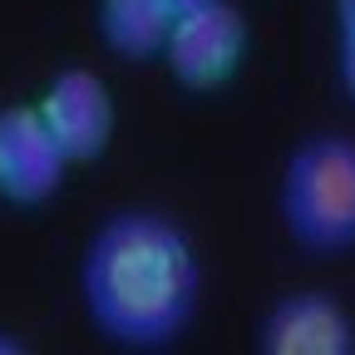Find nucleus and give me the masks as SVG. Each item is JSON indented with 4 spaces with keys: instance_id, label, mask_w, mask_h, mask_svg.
I'll return each instance as SVG.
<instances>
[{
    "instance_id": "1a4fd4ad",
    "label": "nucleus",
    "mask_w": 355,
    "mask_h": 355,
    "mask_svg": "<svg viewBox=\"0 0 355 355\" xmlns=\"http://www.w3.org/2000/svg\"><path fill=\"white\" fill-rule=\"evenodd\" d=\"M331 15L336 25H355V0H331Z\"/></svg>"
},
{
    "instance_id": "423d86ee",
    "label": "nucleus",
    "mask_w": 355,
    "mask_h": 355,
    "mask_svg": "<svg viewBox=\"0 0 355 355\" xmlns=\"http://www.w3.org/2000/svg\"><path fill=\"white\" fill-rule=\"evenodd\" d=\"M261 355H355V316L336 291H286L257 321Z\"/></svg>"
},
{
    "instance_id": "f257e3e1",
    "label": "nucleus",
    "mask_w": 355,
    "mask_h": 355,
    "mask_svg": "<svg viewBox=\"0 0 355 355\" xmlns=\"http://www.w3.org/2000/svg\"><path fill=\"white\" fill-rule=\"evenodd\" d=\"M198 247L158 207H123L84 242V316L119 350H168L198 316Z\"/></svg>"
},
{
    "instance_id": "0eeeda50",
    "label": "nucleus",
    "mask_w": 355,
    "mask_h": 355,
    "mask_svg": "<svg viewBox=\"0 0 355 355\" xmlns=\"http://www.w3.org/2000/svg\"><path fill=\"white\" fill-rule=\"evenodd\" d=\"M173 25H178V15L168 0H94V35L123 64L163 60Z\"/></svg>"
},
{
    "instance_id": "9d476101",
    "label": "nucleus",
    "mask_w": 355,
    "mask_h": 355,
    "mask_svg": "<svg viewBox=\"0 0 355 355\" xmlns=\"http://www.w3.org/2000/svg\"><path fill=\"white\" fill-rule=\"evenodd\" d=\"M168 6H173V15H178V20H183V15H193L198 6H207V0H168Z\"/></svg>"
},
{
    "instance_id": "f03ea898",
    "label": "nucleus",
    "mask_w": 355,
    "mask_h": 355,
    "mask_svg": "<svg viewBox=\"0 0 355 355\" xmlns=\"http://www.w3.org/2000/svg\"><path fill=\"white\" fill-rule=\"evenodd\" d=\"M286 237L311 257L355 252V133L321 128L301 139L277 183Z\"/></svg>"
},
{
    "instance_id": "6e6552de",
    "label": "nucleus",
    "mask_w": 355,
    "mask_h": 355,
    "mask_svg": "<svg viewBox=\"0 0 355 355\" xmlns=\"http://www.w3.org/2000/svg\"><path fill=\"white\" fill-rule=\"evenodd\" d=\"M336 79L340 94L355 104V25H336Z\"/></svg>"
},
{
    "instance_id": "39448f33",
    "label": "nucleus",
    "mask_w": 355,
    "mask_h": 355,
    "mask_svg": "<svg viewBox=\"0 0 355 355\" xmlns=\"http://www.w3.org/2000/svg\"><path fill=\"white\" fill-rule=\"evenodd\" d=\"M69 168L74 163L55 144V133L40 119L35 99L0 109V202L6 207L30 212V207L55 202Z\"/></svg>"
},
{
    "instance_id": "20e7f679",
    "label": "nucleus",
    "mask_w": 355,
    "mask_h": 355,
    "mask_svg": "<svg viewBox=\"0 0 355 355\" xmlns=\"http://www.w3.org/2000/svg\"><path fill=\"white\" fill-rule=\"evenodd\" d=\"M35 109L40 119L50 123L55 133V144L64 148V158L74 168L84 163H99L114 144V94H109V84L94 74V69H84V64H64L55 69L50 79H44V89L35 94Z\"/></svg>"
},
{
    "instance_id": "9b49d317",
    "label": "nucleus",
    "mask_w": 355,
    "mask_h": 355,
    "mask_svg": "<svg viewBox=\"0 0 355 355\" xmlns=\"http://www.w3.org/2000/svg\"><path fill=\"white\" fill-rule=\"evenodd\" d=\"M20 350H25L20 336H6V331H0V355H20Z\"/></svg>"
},
{
    "instance_id": "7ed1b4c3",
    "label": "nucleus",
    "mask_w": 355,
    "mask_h": 355,
    "mask_svg": "<svg viewBox=\"0 0 355 355\" xmlns=\"http://www.w3.org/2000/svg\"><path fill=\"white\" fill-rule=\"evenodd\" d=\"M247 50H252V25L242 6L207 0L173 25L163 44V69L188 94H212V89H227L237 79V69L247 64Z\"/></svg>"
}]
</instances>
